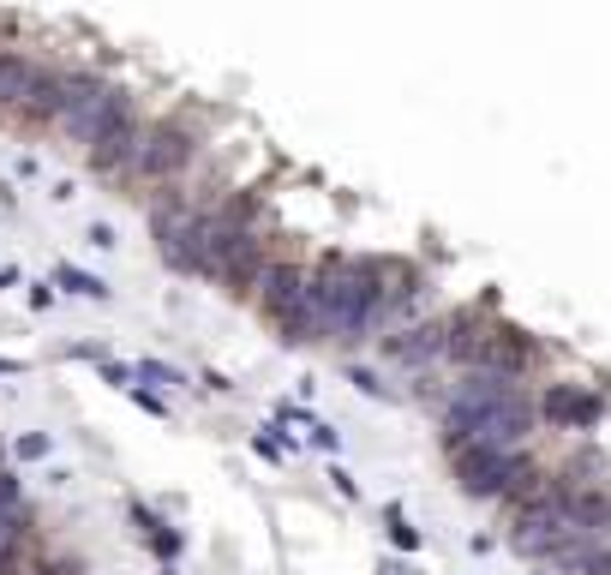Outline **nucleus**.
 Masks as SVG:
<instances>
[{"instance_id": "nucleus-1", "label": "nucleus", "mask_w": 611, "mask_h": 575, "mask_svg": "<svg viewBox=\"0 0 611 575\" xmlns=\"http://www.w3.org/2000/svg\"><path fill=\"white\" fill-rule=\"evenodd\" d=\"M450 444H492V450H522L534 432V402L516 390V378L498 372H468L444 408Z\"/></svg>"}, {"instance_id": "nucleus-2", "label": "nucleus", "mask_w": 611, "mask_h": 575, "mask_svg": "<svg viewBox=\"0 0 611 575\" xmlns=\"http://www.w3.org/2000/svg\"><path fill=\"white\" fill-rule=\"evenodd\" d=\"M252 294H258V312H264L288 342H324V336H330V330H324V312H318V300H312V270H306V264L270 258Z\"/></svg>"}, {"instance_id": "nucleus-3", "label": "nucleus", "mask_w": 611, "mask_h": 575, "mask_svg": "<svg viewBox=\"0 0 611 575\" xmlns=\"http://www.w3.org/2000/svg\"><path fill=\"white\" fill-rule=\"evenodd\" d=\"M450 468L474 498H516V492H540L534 462L522 450H492V444H450Z\"/></svg>"}, {"instance_id": "nucleus-4", "label": "nucleus", "mask_w": 611, "mask_h": 575, "mask_svg": "<svg viewBox=\"0 0 611 575\" xmlns=\"http://www.w3.org/2000/svg\"><path fill=\"white\" fill-rule=\"evenodd\" d=\"M192 156H198V132H192V126H180V120H144V138H138V156H132L126 180L162 186V180L186 174Z\"/></svg>"}, {"instance_id": "nucleus-5", "label": "nucleus", "mask_w": 611, "mask_h": 575, "mask_svg": "<svg viewBox=\"0 0 611 575\" xmlns=\"http://www.w3.org/2000/svg\"><path fill=\"white\" fill-rule=\"evenodd\" d=\"M540 360V348L516 330V324H492L486 330V348H480V366L474 372H498V378H522L528 366Z\"/></svg>"}, {"instance_id": "nucleus-6", "label": "nucleus", "mask_w": 611, "mask_h": 575, "mask_svg": "<svg viewBox=\"0 0 611 575\" xmlns=\"http://www.w3.org/2000/svg\"><path fill=\"white\" fill-rule=\"evenodd\" d=\"M540 414H546L552 426H564V432H588V426L600 420V396L582 390V384H552V390L540 396Z\"/></svg>"}, {"instance_id": "nucleus-7", "label": "nucleus", "mask_w": 611, "mask_h": 575, "mask_svg": "<svg viewBox=\"0 0 611 575\" xmlns=\"http://www.w3.org/2000/svg\"><path fill=\"white\" fill-rule=\"evenodd\" d=\"M384 348H390V360H402V366H426V360L450 354V318H438V324H414V330L390 336Z\"/></svg>"}, {"instance_id": "nucleus-8", "label": "nucleus", "mask_w": 611, "mask_h": 575, "mask_svg": "<svg viewBox=\"0 0 611 575\" xmlns=\"http://www.w3.org/2000/svg\"><path fill=\"white\" fill-rule=\"evenodd\" d=\"M36 72H42V60H30V54H6V48H0V114H24V108H30Z\"/></svg>"}, {"instance_id": "nucleus-9", "label": "nucleus", "mask_w": 611, "mask_h": 575, "mask_svg": "<svg viewBox=\"0 0 611 575\" xmlns=\"http://www.w3.org/2000/svg\"><path fill=\"white\" fill-rule=\"evenodd\" d=\"M132 522L144 528V540H150V552H156V558H162V564L174 570V558H180V534H174V528H168V522H162V516L150 510V504H132Z\"/></svg>"}, {"instance_id": "nucleus-10", "label": "nucleus", "mask_w": 611, "mask_h": 575, "mask_svg": "<svg viewBox=\"0 0 611 575\" xmlns=\"http://www.w3.org/2000/svg\"><path fill=\"white\" fill-rule=\"evenodd\" d=\"M54 288H66V294H78V300H108V282H96L90 270H72V264H60V276H54Z\"/></svg>"}, {"instance_id": "nucleus-11", "label": "nucleus", "mask_w": 611, "mask_h": 575, "mask_svg": "<svg viewBox=\"0 0 611 575\" xmlns=\"http://www.w3.org/2000/svg\"><path fill=\"white\" fill-rule=\"evenodd\" d=\"M252 450H258V456H270V462H282V456H288V444H282L276 432H258V438H252Z\"/></svg>"}, {"instance_id": "nucleus-12", "label": "nucleus", "mask_w": 611, "mask_h": 575, "mask_svg": "<svg viewBox=\"0 0 611 575\" xmlns=\"http://www.w3.org/2000/svg\"><path fill=\"white\" fill-rule=\"evenodd\" d=\"M390 540H396V546H414V540H420V534L408 528V516H402V510H390Z\"/></svg>"}, {"instance_id": "nucleus-13", "label": "nucleus", "mask_w": 611, "mask_h": 575, "mask_svg": "<svg viewBox=\"0 0 611 575\" xmlns=\"http://www.w3.org/2000/svg\"><path fill=\"white\" fill-rule=\"evenodd\" d=\"M18 456H24V462H36V456H48V438H18Z\"/></svg>"}, {"instance_id": "nucleus-14", "label": "nucleus", "mask_w": 611, "mask_h": 575, "mask_svg": "<svg viewBox=\"0 0 611 575\" xmlns=\"http://www.w3.org/2000/svg\"><path fill=\"white\" fill-rule=\"evenodd\" d=\"M90 246H102V252H108V246H120V240H114V228H102V222H96V228H90Z\"/></svg>"}, {"instance_id": "nucleus-15", "label": "nucleus", "mask_w": 611, "mask_h": 575, "mask_svg": "<svg viewBox=\"0 0 611 575\" xmlns=\"http://www.w3.org/2000/svg\"><path fill=\"white\" fill-rule=\"evenodd\" d=\"M18 372H24L18 360H0V378H18Z\"/></svg>"}]
</instances>
